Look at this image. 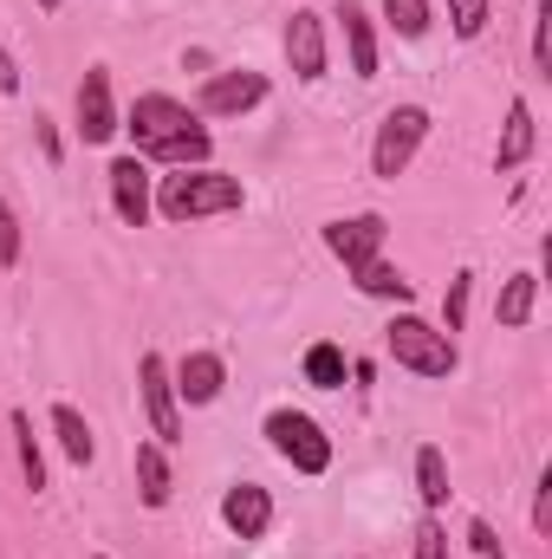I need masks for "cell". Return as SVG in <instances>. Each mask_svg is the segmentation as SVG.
<instances>
[{"label": "cell", "mask_w": 552, "mask_h": 559, "mask_svg": "<svg viewBox=\"0 0 552 559\" xmlns=\"http://www.w3.org/2000/svg\"><path fill=\"white\" fill-rule=\"evenodd\" d=\"M261 429H267L274 455L279 462H292L299 475H325V468H332V436L305 417V411H267Z\"/></svg>", "instance_id": "obj_4"}, {"label": "cell", "mask_w": 552, "mask_h": 559, "mask_svg": "<svg viewBox=\"0 0 552 559\" xmlns=\"http://www.w3.org/2000/svg\"><path fill=\"white\" fill-rule=\"evenodd\" d=\"M422 143H429V111H422V105H397V111H384L377 143H371V176L397 182V176L416 163Z\"/></svg>", "instance_id": "obj_5"}, {"label": "cell", "mask_w": 552, "mask_h": 559, "mask_svg": "<svg viewBox=\"0 0 552 559\" xmlns=\"http://www.w3.org/2000/svg\"><path fill=\"white\" fill-rule=\"evenodd\" d=\"M468 547H475L481 559H507V547H501V534H494L488 521H468Z\"/></svg>", "instance_id": "obj_28"}, {"label": "cell", "mask_w": 552, "mask_h": 559, "mask_svg": "<svg viewBox=\"0 0 552 559\" xmlns=\"http://www.w3.org/2000/svg\"><path fill=\"white\" fill-rule=\"evenodd\" d=\"M384 20H391L397 39H422L435 13H429V0H384Z\"/></svg>", "instance_id": "obj_23"}, {"label": "cell", "mask_w": 552, "mask_h": 559, "mask_svg": "<svg viewBox=\"0 0 552 559\" xmlns=\"http://www.w3.org/2000/svg\"><path fill=\"white\" fill-rule=\"evenodd\" d=\"M221 521H228L235 540H267V527H274V495H267L261 481H235V488L221 495Z\"/></svg>", "instance_id": "obj_12"}, {"label": "cell", "mask_w": 552, "mask_h": 559, "mask_svg": "<svg viewBox=\"0 0 552 559\" xmlns=\"http://www.w3.org/2000/svg\"><path fill=\"white\" fill-rule=\"evenodd\" d=\"M248 202L241 176H221L215 163H195V169H176L156 182V215L163 222H208V215H235Z\"/></svg>", "instance_id": "obj_1"}, {"label": "cell", "mask_w": 552, "mask_h": 559, "mask_svg": "<svg viewBox=\"0 0 552 559\" xmlns=\"http://www.w3.org/2000/svg\"><path fill=\"white\" fill-rule=\"evenodd\" d=\"M92 559H105V554H92Z\"/></svg>", "instance_id": "obj_32"}, {"label": "cell", "mask_w": 552, "mask_h": 559, "mask_svg": "<svg viewBox=\"0 0 552 559\" xmlns=\"http://www.w3.org/2000/svg\"><path fill=\"white\" fill-rule=\"evenodd\" d=\"M384 345H391V358H397L404 371H416V378H448V371H455V338H448L442 325L416 319V312H397V319H391Z\"/></svg>", "instance_id": "obj_2"}, {"label": "cell", "mask_w": 552, "mask_h": 559, "mask_svg": "<svg viewBox=\"0 0 552 559\" xmlns=\"http://www.w3.org/2000/svg\"><path fill=\"white\" fill-rule=\"evenodd\" d=\"M13 92H20V59L0 46V98H13Z\"/></svg>", "instance_id": "obj_31"}, {"label": "cell", "mask_w": 552, "mask_h": 559, "mask_svg": "<svg viewBox=\"0 0 552 559\" xmlns=\"http://www.w3.org/2000/svg\"><path fill=\"white\" fill-rule=\"evenodd\" d=\"M7 423H13V449H20V481L39 495V488H46V455H39V442H33V417H26V411H13Z\"/></svg>", "instance_id": "obj_21"}, {"label": "cell", "mask_w": 552, "mask_h": 559, "mask_svg": "<svg viewBox=\"0 0 552 559\" xmlns=\"http://www.w3.org/2000/svg\"><path fill=\"white\" fill-rule=\"evenodd\" d=\"M468 293H475V274L461 267V274L448 280V299H442V332H448V338L468 325Z\"/></svg>", "instance_id": "obj_25"}, {"label": "cell", "mask_w": 552, "mask_h": 559, "mask_svg": "<svg viewBox=\"0 0 552 559\" xmlns=\"http://www.w3.org/2000/svg\"><path fill=\"white\" fill-rule=\"evenodd\" d=\"M533 72L552 79V20H547V7H540V20H533Z\"/></svg>", "instance_id": "obj_27"}, {"label": "cell", "mask_w": 552, "mask_h": 559, "mask_svg": "<svg viewBox=\"0 0 552 559\" xmlns=\"http://www.w3.org/2000/svg\"><path fill=\"white\" fill-rule=\"evenodd\" d=\"M384 241H391V222H384L377 209L325 222V248L345 261V274H351V267H364V261H377V254H384Z\"/></svg>", "instance_id": "obj_7"}, {"label": "cell", "mask_w": 552, "mask_h": 559, "mask_svg": "<svg viewBox=\"0 0 552 559\" xmlns=\"http://www.w3.org/2000/svg\"><path fill=\"white\" fill-rule=\"evenodd\" d=\"M345 52H351V72L358 79H377V33H371V13L358 0H345Z\"/></svg>", "instance_id": "obj_16"}, {"label": "cell", "mask_w": 552, "mask_h": 559, "mask_svg": "<svg viewBox=\"0 0 552 559\" xmlns=\"http://www.w3.org/2000/svg\"><path fill=\"white\" fill-rule=\"evenodd\" d=\"M111 202H118V222L124 228H143L149 215H156V189H149V163L143 156H118L111 169Z\"/></svg>", "instance_id": "obj_10"}, {"label": "cell", "mask_w": 552, "mask_h": 559, "mask_svg": "<svg viewBox=\"0 0 552 559\" xmlns=\"http://www.w3.org/2000/svg\"><path fill=\"white\" fill-rule=\"evenodd\" d=\"M52 436H59V449H65V462H79V468H92V455H98V442H92V423L79 417L72 404H52Z\"/></svg>", "instance_id": "obj_19"}, {"label": "cell", "mask_w": 552, "mask_h": 559, "mask_svg": "<svg viewBox=\"0 0 552 559\" xmlns=\"http://www.w3.org/2000/svg\"><path fill=\"white\" fill-rule=\"evenodd\" d=\"M254 105H267V72H254V66L215 72V79L202 85V98H195L202 118H241V111H254Z\"/></svg>", "instance_id": "obj_8"}, {"label": "cell", "mask_w": 552, "mask_h": 559, "mask_svg": "<svg viewBox=\"0 0 552 559\" xmlns=\"http://www.w3.org/2000/svg\"><path fill=\"white\" fill-rule=\"evenodd\" d=\"M305 384L338 391V384H345V352H338V345H312V352H305Z\"/></svg>", "instance_id": "obj_22"}, {"label": "cell", "mask_w": 552, "mask_h": 559, "mask_svg": "<svg viewBox=\"0 0 552 559\" xmlns=\"http://www.w3.org/2000/svg\"><path fill=\"white\" fill-rule=\"evenodd\" d=\"M416 495H422V508H442L448 501V462H442L435 442L416 449Z\"/></svg>", "instance_id": "obj_20"}, {"label": "cell", "mask_w": 552, "mask_h": 559, "mask_svg": "<svg viewBox=\"0 0 552 559\" xmlns=\"http://www.w3.org/2000/svg\"><path fill=\"white\" fill-rule=\"evenodd\" d=\"M351 280H358V293H364V299H397V306H410V299H416V286L397 274L384 254H377V261H364V267H351Z\"/></svg>", "instance_id": "obj_18"}, {"label": "cell", "mask_w": 552, "mask_h": 559, "mask_svg": "<svg viewBox=\"0 0 552 559\" xmlns=\"http://www.w3.org/2000/svg\"><path fill=\"white\" fill-rule=\"evenodd\" d=\"M533 299H540V274L527 267V274H514L501 286V299H494V319L507 325V332H520L527 319H533Z\"/></svg>", "instance_id": "obj_17"}, {"label": "cell", "mask_w": 552, "mask_h": 559, "mask_svg": "<svg viewBox=\"0 0 552 559\" xmlns=\"http://www.w3.org/2000/svg\"><path fill=\"white\" fill-rule=\"evenodd\" d=\"M552 527V475H540V488H533V534H547Z\"/></svg>", "instance_id": "obj_30"}, {"label": "cell", "mask_w": 552, "mask_h": 559, "mask_svg": "<svg viewBox=\"0 0 552 559\" xmlns=\"http://www.w3.org/2000/svg\"><path fill=\"white\" fill-rule=\"evenodd\" d=\"M137 495L143 508H169V495H176V475H169V449L149 436L137 442Z\"/></svg>", "instance_id": "obj_15"}, {"label": "cell", "mask_w": 552, "mask_h": 559, "mask_svg": "<svg viewBox=\"0 0 552 559\" xmlns=\"http://www.w3.org/2000/svg\"><path fill=\"white\" fill-rule=\"evenodd\" d=\"M79 138L85 143L118 138V98H111V72L105 66H85V79H79Z\"/></svg>", "instance_id": "obj_9"}, {"label": "cell", "mask_w": 552, "mask_h": 559, "mask_svg": "<svg viewBox=\"0 0 552 559\" xmlns=\"http://www.w3.org/2000/svg\"><path fill=\"white\" fill-rule=\"evenodd\" d=\"M137 397H143V417H149V436L163 449H176L182 442V397H176V378H169L163 352H143L137 358Z\"/></svg>", "instance_id": "obj_6"}, {"label": "cell", "mask_w": 552, "mask_h": 559, "mask_svg": "<svg viewBox=\"0 0 552 559\" xmlns=\"http://www.w3.org/2000/svg\"><path fill=\"white\" fill-rule=\"evenodd\" d=\"M286 66H292V79H305V85H319L325 79V13H292L286 20Z\"/></svg>", "instance_id": "obj_11"}, {"label": "cell", "mask_w": 552, "mask_h": 559, "mask_svg": "<svg viewBox=\"0 0 552 559\" xmlns=\"http://www.w3.org/2000/svg\"><path fill=\"white\" fill-rule=\"evenodd\" d=\"M169 378H176V397H182L189 411H202V404H215V397H221V384H228V365H221L215 352H189V358H182Z\"/></svg>", "instance_id": "obj_13"}, {"label": "cell", "mask_w": 552, "mask_h": 559, "mask_svg": "<svg viewBox=\"0 0 552 559\" xmlns=\"http://www.w3.org/2000/svg\"><path fill=\"white\" fill-rule=\"evenodd\" d=\"M118 131H131V143H137L131 156H143V163H149L163 143H176L182 131H195V111H189L182 98H169V92H143L137 105L118 118Z\"/></svg>", "instance_id": "obj_3"}, {"label": "cell", "mask_w": 552, "mask_h": 559, "mask_svg": "<svg viewBox=\"0 0 552 559\" xmlns=\"http://www.w3.org/2000/svg\"><path fill=\"white\" fill-rule=\"evenodd\" d=\"M20 248H26V235H20V215L0 202V267H20Z\"/></svg>", "instance_id": "obj_26"}, {"label": "cell", "mask_w": 552, "mask_h": 559, "mask_svg": "<svg viewBox=\"0 0 552 559\" xmlns=\"http://www.w3.org/2000/svg\"><path fill=\"white\" fill-rule=\"evenodd\" d=\"M416 559H448V534H442L435 521H422V527H416Z\"/></svg>", "instance_id": "obj_29"}, {"label": "cell", "mask_w": 552, "mask_h": 559, "mask_svg": "<svg viewBox=\"0 0 552 559\" xmlns=\"http://www.w3.org/2000/svg\"><path fill=\"white\" fill-rule=\"evenodd\" d=\"M533 143H540L533 105H527V98H514V105H507V131H501V150H494V169H520V163L533 156Z\"/></svg>", "instance_id": "obj_14"}, {"label": "cell", "mask_w": 552, "mask_h": 559, "mask_svg": "<svg viewBox=\"0 0 552 559\" xmlns=\"http://www.w3.org/2000/svg\"><path fill=\"white\" fill-rule=\"evenodd\" d=\"M488 13H494V0H448L455 39H481V33H488Z\"/></svg>", "instance_id": "obj_24"}]
</instances>
